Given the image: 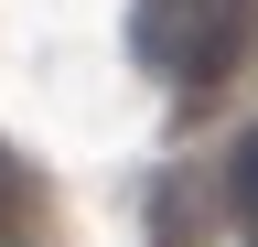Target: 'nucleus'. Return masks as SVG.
I'll list each match as a JSON object with an SVG mask.
<instances>
[{
  "mask_svg": "<svg viewBox=\"0 0 258 247\" xmlns=\"http://www.w3.org/2000/svg\"><path fill=\"white\" fill-rule=\"evenodd\" d=\"M237 33H247V0H140L129 11V54L172 86H215L237 65Z\"/></svg>",
  "mask_w": 258,
  "mask_h": 247,
  "instance_id": "obj_1",
  "label": "nucleus"
},
{
  "mask_svg": "<svg viewBox=\"0 0 258 247\" xmlns=\"http://www.w3.org/2000/svg\"><path fill=\"white\" fill-rule=\"evenodd\" d=\"M151 247H215V183L205 172H161L151 183Z\"/></svg>",
  "mask_w": 258,
  "mask_h": 247,
  "instance_id": "obj_2",
  "label": "nucleus"
},
{
  "mask_svg": "<svg viewBox=\"0 0 258 247\" xmlns=\"http://www.w3.org/2000/svg\"><path fill=\"white\" fill-rule=\"evenodd\" d=\"M226 204H237L247 226H258V129H247L237 150H226Z\"/></svg>",
  "mask_w": 258,
  "mask_h": 247,
  "instance_id": "obj_3",
  "label": "nucleus"
},
{
  "mask_svg": "<svg viewBox=\"0 0 258 247\" xmlns=\"http://www.w3.org/2000/svg\"><path fill=\"white\" fill-rule=\"evenodd\" d=\"M22 204H32V183H22V161H11V150H0V226H11Z\"/></svg>",
  "mask_w": 258,
  "mask_h": 247,
  "instance_id": "obj_4",
  "label": "nucleus"
},
{
  "mask_svg": "<svg viewBox=\"0 0 258 247\" xmlns=\"http://www.w3.org/2000/svg\"><path fill=\"white\" fill-rule=\"evenodd\" d=\"M247 236H258V226H247Z\"/></svg>",
  "mask_w": 258,
  "mask_h": 247,
  "instance_id": "obj_5",
  "label": "nucleus"
}]
</instances>
